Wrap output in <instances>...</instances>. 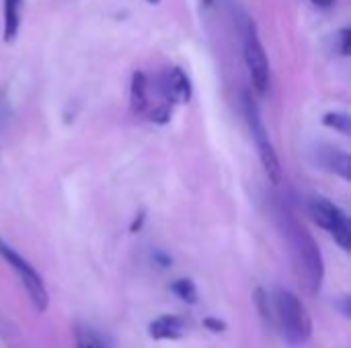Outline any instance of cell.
I'll use <instances>...</instances> for the list:
<instances>
[{"mask_svg": "<svg viewBox=\"0 0 351 348\" xmlns=\"http://www.w3.org/2000/svg\"><path fill=\"white\" fill-rule=\"evenodd\" d=\"M280 219H282V228L288 236V242L292 246L294 260L304 277V283L308 285V289L313 293L319 291V287L323 283L325 267H323V256H321V250H319L315 238L288 209H280Z\"/></svg>", "mask_w": 351, "mask_h": 348, "instance_id": "cell-1", "label": "cell"}, {"mask_svg": "<svg viewBox=\"0 0 351 348\" xmlns=\"http://www.w3.org/2000/svg\"><path fill=\"white\" fill-rule=\"evenodd\" d=\"M276 316L290 345H302L313 334V320L304 304L286 289L276 293Z\"/></svg>", "mask_w": 351, "mask_h": 348, "instance_id": "cell-2", "label": "cell"}, {"mask_svg": "<svg viewBox=\"0 0 351 348\" xmlns=\"http://www.w3.org/2000/svg\"><path fill=\"white\" fill-rule=\"evenodd\" d=\"M245 115H247V121H249L255 146L259 150V158H261V164L265 168V174H267V178L274 185H278L282 180V166H280L278 154L274 150V144L269 139V133L265 131V125H263V121L259 117L257 105L253 103V98L249 94H245Z\"/></svg>", "mask_w": 351, "mask_h": 348, "instance_id": "cell-3", "label": "cell"}, {"mask_svg": "<svg viewBox=\"0 0 351 348\" xmlns=\"http://www.w3.org/2000/svg\"><path fill=\"white\" fill-rule=\"evenodd\" d=\"M0 256L6 260V265L16 273L19 281L25 285V289H27L35 310L37 312H45L47 304H49V297H47V289H45L41 277L37 275V271L21 254H16L8 244H4L2 240H0Z\"/></svg>", "mask_w": 351, "mask_h": 348, "instance_id": "cell-4", "label": "cell"}, {"mask_svg": "<svg viewBox=\"0 0 351 348\" xmlns=\"http://www.w3.org/2000/svg\"><path fill=\"white\" fill-rule=\"evenodd\" d=\"M308 211L313 215V219L325 228L333 238L335 242L343 248V250H350L351 246V228L350 222H348V215L331 201L323 199V197H315L308 201Z\"/></svg>", "mask_w": 351, "mask_h": 348, "instance_id": "cell-5", "label": "cell"}, {"mask_svg": "<svg viewBox=\"0 0 351 348\" xmlns=\"http://www.w3.org/2000/svg\"><path fill=\"white\" fill-rule=\"evenodd\" d=\"M243 51H245V64H247V70H249V76H251L255 90L259 94H265L269 88V62H267L265 47H263L253 23L247 25Z\"/></svg>", "mask_w": 351, "mask_h": 348, "instance_id": "cell-6", "label": "cell"}, {"mask_svg": "<svg viewBox=\"0 0 351 348\" xmlns=\"http://www.w3.org/2000/svg\"><path fill=\"white\" fill-rule=\"evenodd\" d=\"M162 88L171 103H187L191 98V82L181 68H171L162 76Z\"/></svg>", "mask_w": 351, "mask_h": 348, "instance_id": "cell-7", "label": "cell"}, {"mask_svg": "<svg viewBox=\"0 0 351 348\" xmlns=\"http://www.w3.org/2000/svg\"><path fill=\"white\" fill-rule=\"evenodd\" d=\"M185 332V324L177 316H160L148 326V334L154 340H177Z\"/></svg>", "mask_w": 351, "mask_h": 348, "instance_id": "cell-8", "label": "cell"}, {"mask_svg": "<svg viewBox=\"0 0 351 348\" xmlns=\"http://www.w3.org/2000/svg\"><path fill=\"white\" fill-rule=\"evenodd\" d=\"M21 2H23V0H4V6H2V23H4L2 39H4L6 43L14 41V37H16V33H19Z\"/></svg>", "mask_w": 351, "mask_h": 348, "instance_id": "cell-9", "label": "cell"}, {"mask_svg": "<svg viewBox=\"0 0 351 348\" xmlns=\"http://www.w3.org/2000/svg\"><path fill=\"white\" fill-rule=\"evenodd\" d=\"M130 103L134 113H144L148 107V80L144 72H134L132 88H130Z\"/></svg>", "mask_w": 351, "mask_h": 348, "instance_id": "cell-10", "label": "cell"}, {"mask_svg": "<svg viewBox=\"0 0 351 348\" xmlns=\"http://www.w3.org/2000/svg\"><path fill=\"white\" fill-rule=\"evenodd\" d=\"M323 162H325V166H327L331 172H335V174L343 176L346 180H350L351 160L346 152H339V150H329Z\"/></svg>", "mask_w": 351, "mask_h": 348, "instance_id": "cell-11", "label": "cell"}, {"mask_svg": "<svg viewBox=\"0 0 351 348\" xmlns=\"http://www.w3.org/2000/svg\"><path fill=\"white\" fill-rule=\"evenodd\" d=\"M173 291H175L183 302H187V304H195V302H197V289H195L193 281H189V279H179V281H175V283H173Z\"/></svg>", "mask_w": 351, "mask_h": 348, "instance_id": "cell-12", "label": "cell"}, {"mask_svg": "<svg viewBox=\"0 0 351 348\" xmlns=\"http://www.w3.org/2000/svg\"><path fill=\"white\" fill-rule=\"evenodd\" d=\"M323 123H325L327 127H331V129H337V131L346 133V135L350 133L351 129L350 115H348V113H327L325 119H323Z\"/></svg>", "mask_w": 351, "mask_h": 348, "instance_id": "cell-13", "label": "cell"}, {"mask_svg": "<svg viewBox=\"0 0 351 348\" xmlns=\"http://www.w3.org/2000/svg\"><path fill=\"white\" fill-rule=\"evenodd\" d=\"M76 348H103V345L88 332H80L76 336Z\"/></svg>", "mask_w": 351, "mask_h": 348, "instance_id": "cell-14", "label": "cell"}, {"mask_svg": "<svg viewBox=\"0 0 351 348\" xmlns=\"http://www.w3.org/2000/svg\"><path fill=\"white\" fill-rule=\"evenodd\" d=\"M337 37H339V51H341V55H350V27H343L337 33Z\"/></svg>", "mask_w": 351, "mask_h": 348, "instance_id": "cell-15", "label": "cell"}, {"mask_svg": "<svg viewBox=\"0 0 351 348\" xmlns=\"http://www.w3.org/2000/svg\"><path fill=\"white\" fill-rule=\"evenodd\" d=\"M204 324H206L212 332H222V330L226 328V326H224V322H218V320H214V318H208Z\"/></svg>", "mask_w": 351, "mask_h": 348, "instance_id": "cell-16", "label": "cell"}, {"mask_svg": "<svg viewBox=\"0 0 351 348\" xmlns=\"http://www.w3.org/2000/svg\"><path fill=\"white\" fill-rule=\"evenodd\" d=\"M315 6H319V8H329V6H333V2L335 0H311Z\"/></svg>", "mask_w": 351, "mask_h": 348, "instance_id": "cell-17", "label": "cell"}, {"mask_svg": "<svg viewBox=\"0 0 351 348\" xmlns=\"http://www.w3.org/2000/svg\"><path fill=\"white\" fill-rule=\"evenodd\" d=\"M146 2H150V4H158L160 0H146Z\"/></svg>", "mask_w": 351, "mask_h": 348, "instance_id": "cell-18", "label": "cell"}, {"mask_svg": "<svg viewBox=\"0 0 351 348\" xmlns=\"http://www.w3.org/2000/svg\"><path fill=\"white\" fill-rule=\"evenodd\" d=\"M202 2H204L206 6H208V4H212V0H202Z\"/></svg>", "mask_w": 351, "mask_h": 348, "instance_id": "cell-19", "label": "cell"}]
</instances>
